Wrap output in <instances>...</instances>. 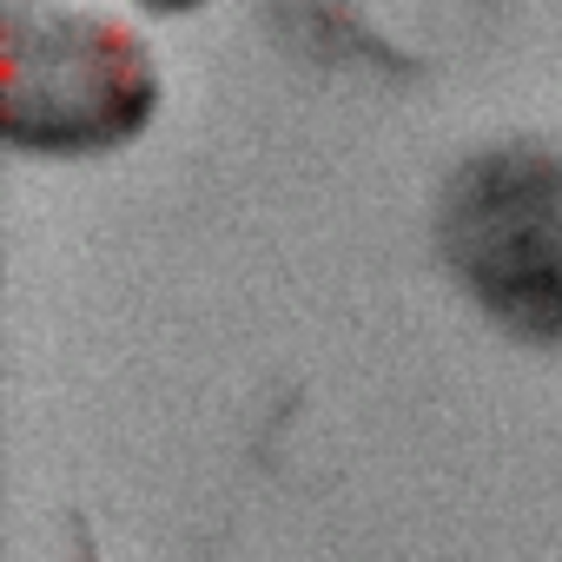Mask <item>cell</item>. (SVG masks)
Returning <instances> with one entry per match:
<instances>
[{
	"mask_svg": "<svg viewBox=\"0 0 562 562\" xmlns=\"http://www.w3.org/2000/svg\"><path fill=\"white\" fill-rule=\"evenodd\" d=\"M146 14H192V8H205V0H139Z\"/></svg>",
	"mask_w": 562,
	"mask_h": 562,
	"instance_id": "obj_3",
	"label": "cell"
},
{
	"mask_svg": "<svg viewBox=\"0 0 562 562\" xmlns=\"http://www.w3.org/2000/svg\"><path fill=\"white\" fill-rule=\"evenodd\" d=\"M8 146L27 159L120 153L159 113V67L146 41L74 0H8Z\"/></svg>",
	"mask_w": 562,
	"mask_h": 562,
	"instance_id": "obj_1",
	"label": "cell"
},
{
	"mask_svg": "<svg viewBox=\"0 0 562 562\" xmlns=\"http://www.w3.org/2000/svg\"><path fill=\"white\" fill-rule=\"evenodd\" d=\"M450 278L522 345H562V146L470 153L437 205Z\"/></svg>",
	"mask_w": 562,
	"mask_h": 562,
	"instance_id": "obj_2",
	"label": "cell"
}]
</instances>
